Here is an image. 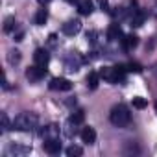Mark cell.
Returning a JSON list of instances; mask_svg holds the SVG:
<instances>
[{
    "instance_id": "9c48e42d",
    "label": "cell",
    "mask_w": 157,
    "mask_h": 157,
    "mask_svg": "<svg viewBox=\"0 0 157 157\" xmlns=\"http://www.w3.org/2000/svg\"><path fill=\"white\" fill-rule=\"evenodd\" d=\"M33 61H35V65H39V67H46L48 61H50V54H48L44 48H37V50L33 52Z\"/></svg>"
},
{
    "instance_id": "d4e9b609",
    "label": "cell",
    "mask_w": 157,
    "mask_h": 157,
    "mask_svg": "<svg viewBox=\"0 0 157 157\" xmlns=\"http://www.w3.org/2000/svg\"><path fill=\"white\" fill-rule=\"evenodd\" d=\"M8 61H10L11 65L19 63V61H21V52H19V50H11V52H10V56H8Z\"/></svg>"
},
{
    "instance_id": "3957f363",
    "label": "cell",
    "mask_w": 157,
    "mask_h": 157,
    "mask_svg": "<svg viewBox=\"0 0 157 157\" xmlns=\"http://www.w3.org/2000/svg\"><path fill=\"white\" fill-rule=\"evenodd\" d=\"M37 115L35 113H21L15 120H13V128L19 131H33L37 128Z\"/></svg>"
},
{
    "instance_id": "4dcf8cb0",
    "label": "cell",
    "mask_w": 157,
    "mask_h": 157,
    "mask_svg": "<svg viewBox=\"0 0 157 157\" xmlns=\"http://www.w3.org/2000/svg\"><path fill=\"white\" fill-rule=\"evenodd\" d=\"M155 111H157V102H155Z\"/></svg>"
},
{
    "instance_id": "7c38bea8",
    "label": "cell",
    "mask_w": 157,
    "mask_h": 157,
    "mask_svg": "<svg viewBox=\"0 0 157 157\" xmlns=\"http://www.w3.org/2000/svg\"><path fill=\"white\" fill-rule=\"evenodd\" d=\"M80 137H82V140L85 142V144H94L96 142V131H94V128H83L82 129V133H80Z\"/></svg>"
},
{
    "instance_id": "cb8c5ba5",
    "label": "cell",
    "mask_w": 157,
    "mask_h": 157,
    "mask_svg": "<svg viewBox=\"0 0 157 157\" xmlns=\"http://www.w3.org/2000/svg\"><path fill=\"white\" fill-rule=\"evenodd\" d=\"M15 17H8L6 21H4V33H11L13 32V28H15Z\"/></svg>"
},
{
    "instance_id": "e0dca14e",
    "label": "cell",
    "mask_w": 157,
    "mask_h": 157,
    "mask_svg": "<svg viewBox=\"0 0 157 157\" xmlns=\"http://www.w3.org/2000/svg\"><path fill=\"white\" fill-rule=\"evenodd\" d=\"M46 21H48V10H44V8L37 10V13H35V17H33V22H35L37 26H43Z\"/></svg>"
},
{
    "instance_id": "30bf717a",
    "label": "cell",
    "mask_w": 157,
    "mask_h": 157,
    "mask_svg": "<svg viewBox=\"0 0 157 157\" xmlns=\"http://www.w3.org/2000/svg\"><path fill=\"white\" fill-rule=\"evenodd\" d=\"M59 131H63V129H61L57 124H48V126L43 128L39 133H41L44 139H57V137H59Z\"/></svg>"
},
{
    "instance_id": "8fae6325",
    "label": "cell",
    "mask_w": 157,
    "mask_h": 157,
    "mask_svg": "<svg viewBox=\"0 0 157 157\" xmlns=\"http://www.w3.org/2000/svg\"><path fill=\"white\" fill-rule=\"evenodd\" d=\"M122 37H124V33H122L120 24L113 22V24L107 28V39H109V41H118V39H122Z\"/></svg>"
},
{
    "instance_id": "8992f818",
    "label": "cell",
    "mask_w": 157,
    "mask_h": 157,
    "mask_svg": "<svg viewBox=\"0 0 157 157\" xmlns=\"http://www.w3.org/2000/svg\"><path fill=\"white\" fill-rule=\"evenodd\" d=\"M82 61H83V59L80 57V54H78V52H70V54L67 56V59H65L67 70H68V72H76V70H80Z\"/></svg>"
},
{
    "instance_id": "44dd1931",
    "label": "cell",
    "mask_w": 157,
    "mask_h": 157,
    "mask_svg": "<svg viewBox=\"0 0 157 157\" xmlns=\"http://www.w3.org/2000/svg\"><path fill=\"white\" fill-rule=\"evenodd\" d=\"M0 126H2V128H0V131H2V133H6V131L11 128L10 118H8V115H6V113H0Z\"/></svg>"
},
{
    "instance_id": "4316f807",
    "label": "cell",
    "mask_w": 157,
    "mask_h": 157,
    "mask_svg": "<svg viewBox=\"0 0 157 157\" xmlns=\"http://www.w3.org/2000/svg\"><path fill=\"white\" fill-rule=\"evenodd\" d=\"M56 39H57V37H56V33H52V35L48 37V43H50V46H54V44H56Z\"/></svg>"
},
{
    "instance_id": "9a60e30c",
    "label": "cell",
    "mask_w": 157,
    "mask_h": 157,
    "mask_svg": "<svg viewBox=\"0 0 157 157\" xmlns=\"http://www.w3.org/2000/svg\"><path fill=\"white\" fill-rule=\"evenodd\" d=\"M93 10H94V6H93L91 0H80V2H78V11H80V15H91Z\"/></svg>"
},
{
    "instance_id": "277c9868",
    "label": "cell",
    "mask_w": 157,
    "mask_h": 157,
    "mask_svg": "<svg viewBox=\"0 0 157 157\" xmlns=\"http://www.w3.org/2000/svg\"><path fill=\"white\" fill-rule=\"evenodd\" d=\"M48 87L52 91H63V93H67V91L72 89V82L67 80V78H52L50 83H48Z\"/></svg>"
},
{
    "instance_id": "603a6c76",
    "label": "cell",
    "mask_w": 157,
    "mask_h": 157,
    "mask_svg": "<svg viewBox=\"0 0 157 157\" xmlns=\"http://www.w3.org/2000/svg\"><path fill=\"white\" fill-rule=\"evenodd\" d=\"M122 67H124L126 72H135V74H140V72H142V67H140L139 63H126V65H122Z\"/></svg>"
},
{
    "instance_id": "484cf974",
    "label": "cell",
    "mask_w": 157,
    "mask_h": 157,
    "mask_svg": "<svg viewBox=\"0 0 157 157\" xmlns=\"http://www.w3.org/2000/svg\"><path fill=\"white\" fill-rule=\"evenodd\" d=\"M133 107H137V109H144V107H146V100L140 98V96H135V98H133Z\"/></svg>"
},
{
    "instance_id": "f546056e",
    "label": "cell",
    "mask_w": 157,
    "mask_h": 157,
    "mask_svg": "<svg viewBox=\"0 0 157 157\" xmlns=\"http://www.w3.org/2000/svg\"><path fill=\"white\" fill-rule=\"evenodd\" d=\"M67 2H80V0H67Z\"/></svg>"
},
{
    "instance_id": "d6986e66",
    "label": "cell",
    "mask_w": 157,
    "mask_h": 157,
    "mask_svg": "<svg viewBox=\"0 0 157 157\" xmlns=\"http://www.w3.org/2000/svg\"><path fill=\"white\" fill-rule=\"evenodd\" d=\"M76 126H78V124H74V122L68 118L67 124H65V128H63V133H65L67 137H74V135H76Z\"/></svg>"
},
{
    "instance_id": "52a82bcc",
    "label": "cell",
    "mask_w": 157,
    "mask_h": 157,
    "mask_svg": "<svg viewBox=\"0 0 157 157\" xmlns=\"http://www.w3.org/2000/svg\"><path fill=\"white\" fill-rule=\"evenodd\" d=\"M44 74H46V67L33 65V67L26 68V78H28L30 82H39V80H43V78H44Z\"/></svg>"
},
{
    "instance_id": "7402d4cb",
    "label": "cell",
    "mask_w": 157,
    "mask_h": 157,
    "mask_svg": "<svg viewBox=\"0 0 157 157\" xmlns=\"http://www.w3.org/2000/svg\"><path fill=\"white\" fill-rule=\"evenodd\" d=\"M70 120H72L74 124H82V122L85 120V113H83L82 109H78V111H74V113L70 115Z\"/></svg>"
},
{
    "instance_id": "ffe728a7",
    "label": "cell",
    "mask_w": 157,
    "mask_h": 157,
    "mask_svg": "<svg viewBox=\"0 0 157 157\" xmlns=\"http://www.w3.org/2000/svg\"><path fill=\"white\" fill-rule=\"evenodd\" d=\"M65 153L68 155V157H80V155H83V150L80 148V146H68L67 150H65Z\"/></svg>"
},
{
    "instance_id": "2e32d148",
    "label": "cell",
    "mask_w": 157,
    "mask_h": 157,
    "mask_svg": "<svg viewBox=\"0 0 157 157\" xmlns=\"http://www.w3.org/2000/svg\"><path fill=\"white\" fill-rule=\"evenodd\" d=\"M100 80H102V78H100V74L98 72H89V76H87V87L89 89H98V83H100Z\"/></svg>"
},
{
    "instance_id": "5bb4252c",
    "label": "cell",
    "mask_w": 157,
    "mask_h": 157,
    "mask_svg": "<svg viewBox=\"0 0 157 157\" xmlns=\"http://www.w3.org/2000/svg\"><path fill=\"white\" fill-rule=\"evenodd\" d=\"M144 21H146V11H142V10L133 11V15H131V19H129V22H131V26H133V28L142 26V24H144Z\"/></svg>"
},
{
    "instance_id": "83f0119b",
    "label": "cell",
    "mask_w": 157,
    "mask_h": 157,
    "mask_svg": "<svg viewBox=\"0 0 157 157\" xmlns=\"http://www.w3.org/2000/svg\"><path fill=\"white\" fill-rule=\"evenodd\" d=\"M98 4H100L102 10H107V4H109V2H107V0H98Z\"/></svg>"
},
{
    "instance_id": "7a4b0ae2",
    "label": "cell",
    "mask_w": 157,
    "mask_h": 157,
    "mask_svg": "<svg viewBox=\"0 0 157 157\" xmlns=\"http://www.w3.org/2000/svg\"><path fill=\"white\" fill-rule=\"evenodd\" d=\"M100 78L107 83H124L126 80V70L122 65H117V67H104L100 68Z\"/></svg>"
},
{
    "instance_id": "4fadbf2b",
    "label": "cell",
    "mask_w": 157,
    "mask_h": 157,
    "mask_svg": "<svg viewBox=\"0 0 157 157\" xmlns=\"http://www.w3.org/2000/svg\"><path fill=\"white\" fill-rule=\"evenodd\" d=\"M122 48L124 50H133L137 44H139V37L135 35V33H129V35H124L122 39Z\"/></svg>"
},
{
    "instance_id": "6da1fadb",
    "label": "cell",
    "mask_w": 157,
    "mask_h": 157,
    "mask_svg": "<svg viewBox=\"0 0 157 157\" xmlns=\"http://www.w3.org/2000/svg\"><path fill=\"white\" fill-rule=\"evenodd\" d=\"M109 120H111V124L117 126V128H126V126H129V122H131V113H129L128 105H124V104L115 105V107L111 109V113H109Z\"/></svg>"
},
{
    "instance_id": "5b68a950",
    "label": "cell",
    "mask_w": 157,
    "mask_h": 157,
    "mask_svg": "<svg viewBox=\"0 0 157 157\" xmlns=\"http://www.w3.org/2000/svg\"><path fill=\"white\" fill-rule=\"evenodd\" d=\"M80 30H82V22L78 21V19H70V21H67L61 26V32L65 35H68V37H74L76 33H80Z\"/></svg>"
},
{
    "instance_id": "f1b7e54d",
    "label": "cell",
    "mask_w": 157,
    "mask_h": 157,
    "mask_svg": "<svg viewBox=\"0 0 157 157\" xmlns=\"http://www.w3.org/2000/svg\"><path fill=\"white\" fill-rule=\"evenodd\" d=\"M48 2H52V0H39V4H48Z\"/></svg>"
},
{
    "instance_id": "ba28073f",
    "label": "cell",
    "mask_w": 157,
    "mask_h": 157,
    "mask_svg": "<svg viewBox=\"0 0 157 157\" xmlns=\"http://www.w3.org/2000/svg\"><path fill=\"white\" fill-rule=\"evenodd\" d=\"M43 148H44V151H46V153L56 155V153H59V151H61V142H59V139H44Z\"/></svg>"
},
{
    "instance_id": "ac0fdd59",
    "label": "cell",
    "mask_w": 157,
    "mask_h": 157,
    "mask_svg": "<svg viewBox=\"0 0 157 157\" xmlns=\"http://www.w3.org/2000/svg\"><path fill=\"white\" fill-rule=\"evenodd\" d=\"M32 151V146H11L6 153H15V155H24V153H30Z\"/></svg>"
}]
</instances>
